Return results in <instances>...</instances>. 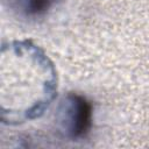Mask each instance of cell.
Segmentation results:
<instances>
[{"instance_id": "1", "label": "cell", "mask_w": 149, "mask_h": 149, "mask_svg": "<svg viewBox=\"0 0 149 149\" xmlns=\"http://www.w3.org/2000/svg\"><path fill=\"white\" fill-rule=\"evenodd\" d=\"M61 123L71 139L84 137L92 125V105L83 95L69 93L61 105Z\"/></svg>"}, {"instance_id": "2", "label": "cell", "mask_w": 149, "mask_h": 149, "mask_svg": "<svg viewBox=\"0 0 149 149\" xmlns=\"http://www.w3.org/2000/svg\"><path fill=\"white\" fill-rule=\"evenodd\" d=\"M56 0H13L14 5L26 15L36 16L45 13Z\"/></svg>"}]
</instances>
